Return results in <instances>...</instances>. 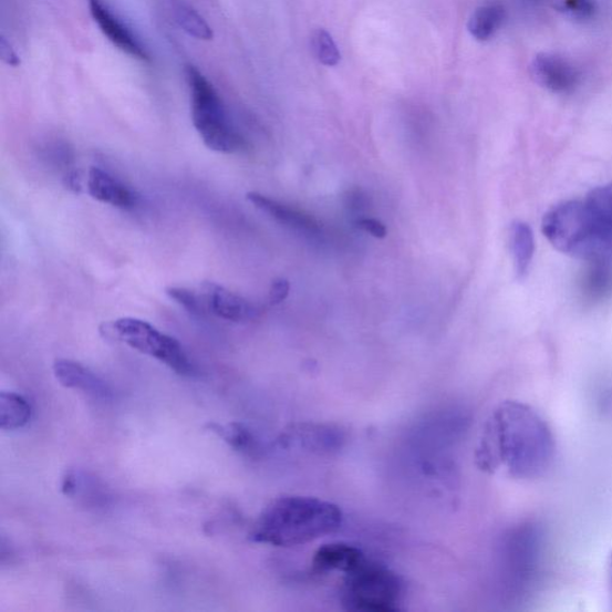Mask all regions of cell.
Returning a JSON list of instances; mask_svg holds the SVG:
<instances>
[{"instance_id": "obj_10", "label": "cell", "mask_w": 612, "mask_h": 612, "mask_svg": "<svg viewBox=\"0 0 612 612\" xmlns=\"http://www.w3.org/2000/svg\"><path fill=\"white\" fill-rule=\"evenodd\" d=\"M208 313L231 322H248L260 317L262 309L216 282L205 281L199 289Z\"/></svg>"}, {"instance_id": "obj_24", "label": "cell", "mask_w": 612, "mask_h": 612, "mask_svg": "<svg viewBox=\"0 0 612 612\" xmlns=\"http://www.w3.org/2000/svg\"><path fill=\"white\" fill-rule=\"evenodd\" d=\"M549 3L566 18L575 21H588L597 11L595 0H549Z\"/></svg>"}, {"instance_id": "obj_1", "label": "cell", "mask_w": 612, "mask_h": 612, "mask_svg": "<svg viewBox=\"0 0 612 612\" xmlns=\"http://www.w3.org/2000/svg\"><path fill=\"white\" fill-rule=\"evenodd\" d=\"M556 440L543 417L519 401H505L492 412L476 450L477 467H505L519 480H535L551 467Z\"/></svg>"}, {"instance_id": "obj_6", "label": "cell", "mask_w": 612, "mask_h": 612, "mask_svg": "<svg viewBox=\"0 0 612 612\" xmlns=\"http://www.w3.org/2000/svg\"><path fill=\"white\" fill-rule=\"evenodd\" d=\"M103 338L122 342L124 345L168 366L181 376H193L196 366L189 360L180 341L162 333L155 325L144 320L123 318L103 323L100 328Z\"/></svg>"}, {"instance_id": "obj_28", "label": "cell", "mask_w": 612, "mask_h": 612, "mask_svg": "<svg viewBox=\"0 0 612 612\" xmlns=\"http://www.w3.org/2000/svg\"><path fill=\"white\" fill-rule=\"evenodd\" d=\"M65 186L73 190L80 191L82 189V178L77 172H70L64 178Z\"/></svg>"}, {"instance_id": "obj_19", "label": "cell", "mask_w": 612, "mask_h": 612, "mask_svg": "<svg viewBox=\"0 0 612 612\" xmlns=\"http://www.w3.org/2000/svg\"><path fill=\"white\" fill-rule=\"evenodd\" d=\"M32 417V406L17 393L0 394V428L17 431L24 427Z\"/></svg>"}, {"instance_id": "obj_11", "label": "cell", "mask_w": 612, "mask_h": 612, "mask_svg": "<svg viewBox=\"0 0 612 612\" xmlns=\"http://www.w3.org/2000/svg\"><path fill=\"white\" fill-rule=\"evenodd\" d=\"M530 71L537 84L554 94L572 92L580 79L577 68L563 56L554 53L537 54Z\"/></svg>"}, {"instance_id": "obj_4", "label": "cell", "mask_w": 612, "mask_h": 612, "mask_svg": "<svg viewBox=\"0 0 612 612\" xmlns=\"http://www.w3.org/2000/svg\"><path fill=\"white\" fill-rule=\"evenodd\" d=\"M186 76L190 92V111L194 127L204 144L216 153L234 154L247 146L235 128L226 104L214 84L196 66H187Z\"/></svg>"}, {"instance_id": "obj_5", "label": "cell", "mask_w": 612, "mask_h": 612, "mask_svg": "<svg viewBox=\"0 0 612 612\" xmlns=\"http://www.w3.org/2000/svg\"><path fill=\"white\" fill-rule=\"evenodd\" d=\"M405 592V581L401 575L386 564L366 557L352 571L343 574L340 601L350 611H396Z\"/></svg>"}, {"instance_id": "obj_29", "label": "cell", "mask_w": 612, "mask_h": 612, "mask_svg": "<svg viewBox=\"0 0 612 612\" xmlns=\"http://www.w3.org/2000/svg\"><path fill=\"white\" fill-rule=\"evenodd\" d=\"M609 584L612 593V552H611L610 562H609Z\"/></svg>"}, {"instance_id": "obj_30", "label": "cell", "mask_w": 612, "mask_h": 612, "mask_svg": "<svg viewBox=\"0 0 612 612\" xmlns=\"http://www.w3.org/2000/svg\"><path fill=\"white\" fill-rule=\"evenodd\" d=\"M528 2L535 3V2H539V0H528Z\"/></svg>"}, {"instance_id": "obj_7", "label": "cell", "mask_w": 612, "mask_h": 612, "mask_svg": "<svg viewBox=\"0 0 612 612\" xmlns=\"http://www.w3.org/2000/svg\"><path fill=\"white\" fill-rule=\"evenodd\" d=\"M543 550L542 530L530 522L506 535L502 544L504 579L514 597L525 595L539 574Z\"/></svg>"}, {"instance_id": "obj_23", "label": "cell", "mask_w": 612, "mask_h": 612, "mask_svg": "<svg viewBox=\"0 0 612 612\" xmlns=\"http://www.w3.org/2000/svg\"><path fill=\"white\" fill-rule=\"evenodd\" d=\"M587 204L595 217L612 231V185L593 189L587 198Z\"/></svg>"}, {"instance_id": "obj_26", "label": "cell", "mask_w": 612, "mask_h": 612, "mask_svg": "<svg viewBox=\"0 0 612 612\" xmlns=\"http://www.w3.org/2000/svg\"><path fill=\"white\" fill-rule=\"evenodd\" d=\"M356 226L376 238H384L387 234L384 224L377 219L363 218L356 220Z\"/></svg>"}, {"instance_id": "obj_17", "label": "cell", "mask_w": 612, "mask_h": 612, "mask_svg": "<svg viewBox=\"0 0 612 612\" xmlns=\"http://www.w3.org/2000/svg\"><path fill=\"white\" fill-rule=\"evenodd\" d=\"M510 247L515 263V271L519 279L529 273L533 256L535 240L529 224L515 221L510 229Z\"/></svg>"}, {"instance_id": "obj_8", "label": "cell", "mask_w": 612, "mask_h": 612, "mask_svg": "<svg viewBox=\"0 0 612 612\" xmlns=\"http://www.w3.org/2000/svg\"><path fill=\"white\" fill-rule=\"evenodd\" d=\"M346 442L345 432L328 424H297L279 438L286 449H298L317 455L338 453Z\"/></svg>"}, {"instance_id": "obj_15", "label": "cell", "mask_w": 612, "mask_h": 612, "mask_svg": "<svg viewBox=\"0 0 612 612\" xmlns=\"http://www.w3.org/2000/svg\"><path fill=\"white\" fill-rule=\"evenodd\" d=\"M247 199L253 206L259 208L260 211L271 216L277 221L286 224V226L295 230L318 234L320 231V224L315 218L295 210L288 205H283L274 199L262 196L257 191H250L247 194Z\"/></svg>"}, {"instance_id": "obj_20", "label": "cell", "mask_w": 612, "mask_h": 612, "mask_svg": "<svg viewBox=\"0 0 612 612\" xmlns=\"http://www.w3.org/2000/svg\"><path fill=\"white\" fill-rule=\"evenodd\" d=\"M174 17L178 25L189 37L198 40H212L214 32L210 24L191 6L184 3L183 0L174 6Z\"/></svg>"}, {"instance_id": "obj_3", "label": "cell", "mask_w": 612, "mask_h": 612, "mask_svg": "<svg viewBox=\"0 0 612 612\" xmlns=\"http://www.w3.org/2000/svg\"><path fill=\"white\" fill-rule=\"evenodd\" d=\"M542 231L551 246L566 256L601 263L612 252V231L587 201H563L550 208L543 217Z\"/></svg>"}, {"instance_id": "obj_9", "label": "cell", "mask_w": 612, "mask_h": 612, "mask_svg": "<svg viewBox=\"0 0 612 612\" xmlns=\"http://www.w3.org/2000/svg\"><path fill=\"white\" fill-rule=\"evenodd\" d=\"M87 4L100 31L117 50L136 59V61L143 63L152 62V55L148 53L145 44L136 33L117 17L106 0H87Z\"/></svg>"}, {"instance_id": "obj_14", "label": "cell", "mask_w": 612, "mask_h": 612, "mask_svg": "<svg viewBox=\"0 0 612 612\" xmlns=\"http://www.w3.org/2000/svg\"><path fill=\"white\" fill-rule=\"evenodd\" d=\"M53 372L56 381L68 390H79L94 397L106 398L111 395L106 382L77 362L59 360L53 365Z\"/></svg>"}, {"instance_id": "obj_16", "label": "cell", "mask_w": 612, "mask_h": 612, "mask_svg": "<svg viewBox=\"0 0 612 612\" xmlns=\"http://www.w3.org/2000/svg\"><path fill=\"white\" fill-rule=\"evenodd\" d=\"M206 429L216 433V435L228 443L232 449L250 457H260L267 452L263 442L259 438L257 433L245 424L231 423L228 425H219L210 423L206 425Z\"/></svg>"}, {"instance_id": "obj_25", "label": "cell", "mask_w": 612, "mask_h": 612, "mask_svg": "<svg viewBox=\"0 0 612 612\" xmlns=\"http://www.w3.org/2000/svg\"><path fill=\"white\" fill-rule=\"evenodd\" d=\"M290 293V282L287 279H276L272 282L268 302L271 305H278L287 300Z\"/></svg>"}, {"instance_id": "obj_21", "label": "cell", "mask_w": 612, "mask_h": 612, "mask_svg": "<svg viewBox=\"0 0 612 612\" xmlns=\"http://www.w3.org/2000/svg\"><path fill=\"white\" fill-rule=\"evenodd\" d=\"M311 48L313 55L324 66H336L340 62L341 54L336 46L333 37L324 31V29H318L312 33Z\"/></svg>"}, {"instance_id": "obj_18", "label": "cell", "mask_w": 612, "mask_h": 612, "mask_svg": "<svg viewBox=\"0 0 612 612\" xmlns=\"http://www.w3.org/2000/svg\"><path fill=\"white\" fill-rule=\"evenodd\" d=\"M505 17V8L500 3H487L474 11L468 31L477 41H487L499 31Z\"/></svg>"}, {"instance_id": "obj_12", "label": "cell", "mask_w": 612, "mask_h": 612, "mask_svg": "<svg viewBox=\"0 0 612 612\" xmlns=\"http://www.w3.org/2000/svg\"><path fill=\"white\" fill-rule=\"evenodd\" d=\"M86 189L93 199L113 207L132 210L139 203L136 191L111 173L101 168H92L87 174Z\"/></svg>"}, {"instance_id": "obj_13", "label": "cell", "mask_w": 612, "mask_h": 612, "mask_svg": "<svg viewBox=\"0 0 612 612\" xmlns=\"http://www.w3.org/2000/svg\"><path fill=\"white\" fill-rule=\"evenodd\" d=\"M366 558L362 548L349 542L321 546L313 554L311 570L317 574H346Z\"/></svg>"}, {"instance_id": "obj_2", "label": "cell", "mask_w": 612, "mask_h": 612, "mask_svg": "<svg viewBox=\"0 0 612 612\" xmlns=\"http://www.w3.org/2000/svg\"><path fill=\"white\" fill-rule=\"evenodd\" d=\"M340 507L313 497L282 496L264 507L249 539L253 543L290 548L332 535L342 527Z\"/></svg>"}, {"instance_id": "obj_22", "label": "cell", "mask_w": 612, "mask_h": 612, "mask_svg": "<svg viewBox=\"0 0 612 612\" xmlns=\"http://www.w3.org/2000/svg\"><path fill=\"white\" fill-rule=\"evenodd\" d=\"M166 293L170 300L184 308L190 315L198 318L208 315L200 291L183 287H170L166 289Z\"/></svg>"}, {"instance_id": "obj_27", "label": "cell", "mask_w": 612, "mask_h": 612, "mask_svg": "<svg viewBox=\"0 0 612 612\" xmlns=\"http://www.w3.org/2000/svg\"><path fill=\"white\" fill-rule=\"evenodd\" d=\"M0 54H2L3 62L10 66H19L21 63L19 55L4 37L0 40Z\"/></svg>"}]
</instances>
